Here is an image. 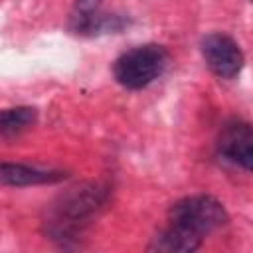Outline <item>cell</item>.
Segmentation results:
<instances>
[{"label":"cell","instance_id":"obj_1","mask_svg":"<svg viewBox=\"0 0 253 253\" xmlns=\"http://www.w3.org/2000/svg\"><path fill=\"white\" fill-rule=\"evenodd\" d=\"M107 188L99 184H83L65 192L49 210L47 233L55 239H71L85 223L105 206Z\"/></svg>","mask_w":253,"mask_h":253},{"label":"cell","instance_id":"obj_8","mask_svg":"<svg viewBox=\"0 0 253 253\" xmlns=\"http://www.w3.org/2000/svg\"><path fill=\"white\" fill-rule=\"evenodd\" d=\"M103 0H75V6H73V16L71 20H77V18H83V16H89L93 12L99 10Z\"/></svg>","mask_w":253,"mask_h":253},{"label":"cell","instance_id":"obj_2","mask_svg":"<svg viewBox=\"0 0 253 253\" xmlns=\"http://www.w3.org/2000/svg\"><path fill=\"white\" fill-rule=\"evenodd\" d=\"M227 211L219 200L208 194L186 196L172 204L168 227L202 245V237L227 223Z\"/></svg>","mask_w":253,"mask_h":253},{"label":"cell","instance_id":"obj_3","mask_svg":"<svg viewBox=\"0 0 253 253\" xmlns=\"http://www.w3.org/2000/svg\"><path fill=\"white\" fill-rule=\"evenodd\" d=\"M170 53L158 43L136 45L121 53L113 63V75L119 85L128 91H138L154 83L168 67Z\"/></svg>","mask_w":253,"mask_h":253},{"label":"cell","instance_id":"obj_5","mask_svg":"<svg viewBox=\"0 0 253 253\" xmlns=\"http://www.w3.org/2000/svg\"><path fill=\"white\" fill-rule=\"evenodd\" d=\"M217 154L243 168V170H251L253 166V130L251 125L239 119L227 121L217 136Z\"/></svg>","mask_w":253,"mask_h":253},{"label":"cell","instance_id":"obj_6","mask_svg":"<svg viewBox=\"0 0 253 253\" xmlns=\"http://www.w3.org/2000/svg\"><path fill=\"white\" fill-rule=\"evenodd\" d=\"M65 178V172L36 168L20 162H0V182L6 186H40V184H55Z\"/></svg>","mask_w":253,"mask_h":253},{"label":"cell","instance_id":"obj_7","mask_svg":"<svg viewBox=\"0 0 253 253\" xmlns=\"http://www.w3.org/2000/svg\"><path fill=\"white\" fill-rule=\"evenodd\" d=\"M38 119V111L32 107L0 109V136H14L30 128Z\"/></svg>","mask_w":253,"mask_h":253},{"label":"cell","instance_id":"obj_4","mask_svg":"<svg viewBox=\"0 0 253 253\" xmlns=\"http://www.w3.org/2000/svg\"><path fill=\"white\" fill-rule=\"evenodd\" d=\"M202 55L210 71L219 79H233L243 67V51L227 34L213 32L202 40Z\"/></svg>","mask_w":253,"mask_h":253}]
</instances>
